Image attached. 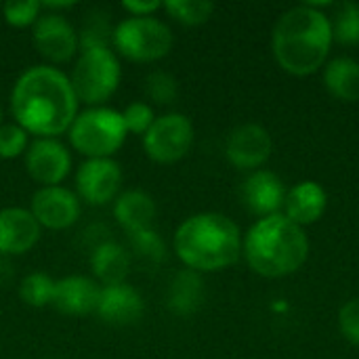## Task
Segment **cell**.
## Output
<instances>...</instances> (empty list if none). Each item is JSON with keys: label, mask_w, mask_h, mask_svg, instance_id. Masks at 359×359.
<instances>
[{"label": "cell", "mask_w": 359, "mask_h": 359, "mask_svg": "<svg viewBox=\"0 0 359 359\" xmlns=\"http://www.w3.org/2000/svg\"><path fill=\"white\" fill-rule=\"evenodd\" d=\"M122 170L111 158L86 160L76 172V191L80 202L90 206H105L120 196Z\"/></svg>", "instance_id": "9c48e42d"}, {"label": "cell", "mask_w": 359, "mask_h": 359, "mask_svg": "<svg viewBox=\"0 0 359 359\" xmlns=\"http://www.w3.org/2000/svg\"><path fill=\"white\" fill-rule=\"evenodd\" d=\"M32 27V42L36 50L50 63H67L80 48L78 32L63 13L44 11Z\"/></svg>", "instance_id": "30bf717a"}, {"label": "cell", "mask_w": 359, "mask_h": 359, "mask_svg": "<svg viewBox=\"0 0 359 359\" xmlns=\"http://www.w3.org/2000/svg\"><path fill=\"white\" fill-rule=\"evenodd\" d=\"M326 206H328V196L324 187L316 181H303L294 185L286 194V202H284L286 217L299 227L316 223L324 215Z\"/></svg>", "instance_id": "ac0fdd59"}, {"label": "cell", "mask_w": 359, "mask_h": 359, "mask_svg": "<svg viewBox=\"0 0 359 359\" xmlns=\"http://www.w3.org/2000/svg\"><path fill=\"white\" fill-rule=\"evenodd\" d=\"M330 44L332 23L309 4L286 11L271 36L278 63L294 76H307L320 69L328 57Z\"/></svg>", "instance_id": "7a4b0ae2"}, {"label": "cell", "mask_w": 359, "mask_h": 359, "mask_svg": "<svg viewBox=\"0 0 359 359\" xmlns=\"http://www.w3.org/2000/svg\"><path fill=\"white\" fill-rule=\"evenodd\" d=\"M111 34H114V27L109 25L107 13H103V11H93V13L84 19L82 29H80V34H78L80 48H82V50H86V48H99V46L111 48Z\"/></svg>", "instance_id": "d4e9b609"}, {"label": "cell", "mask_w": 359, "mask_h": 359, "mask_svg": "<svg viewBox=\"0 0 359 359\" xmlns=\"http://www.w3.org/2000/svg\"><path fill=\"white\" fill-rule=\"evenodd\" d=\"M42 236V227L29 208L8 206L0 210V257L29 252Z\"/></svg>", "instance_id": "4fadbf2b"}, {"label": "cell", "mask_w": 359, "mask_h": 359, "mask_svg": "<svg viewBox=\"0 0 359 359\" xmlns=\"http://www.w3.org/2000/svg\"><path fill=\"white\" fill-rule=\"evenodd\" d=\"M13 271H11V263L6 261V257H0V286H4L11 280Z\"/></svg>", "instance_id": "836d02e7"}, {"label": "cell", "mask_w": 359, "mask_h": 359, "mask_svg": "<svg viewBox=\"0 0 359 359\" xmlns=\"http://www.w3.org/2000/svg\"><path fill=\"white\" fill-rule=\"evenodd\" d=\"M4 21L13 27H27L42 15V4L38 0H8L2 4Z\"/></svg>", "instance_id": "f1b7e54d"}, {"label": "cell", "mask_w": 359, "mask_h": 359, "mask_svg": "<svg viewBox=\"0 0 359 359\" xmlns=\"http://www.w3.org/2000/svg\"><path fill=\"white\" fill-rule=\"evenodd\" d=\"M122 69L116 53L111 48H86L80 53L69 82L78 101L86 103L88 107H101L109 101L118 86H120Z\"/></svg>", "instance_id": "8992f818"}, {"label": "cell", "mask_w": 359, "mask_h": 359, "mask_svg": "<svg viewBox=\"0 0 359 359\" xmlns=\"http://www.w3.org/2000/svg\"><path fill=\"white\" fill-rule=\"evenodd\" d=\"M309 252V242L297 223L286 215H271L250 227L244 240L248 265L265 278H282L294 273Z\"/></svg>", "instance_id": "277c9868"}, {"label": "cell", "mask_w": 359, "mask_h": 359, "mask_svg": "<svg viewBox=\"0 0 359 359\" xmlns=\"http://www.w3.org/2000/svg\"><path fill=\"white\" fill-rule=\"evenodd\" d=\"M114 217L126 233L149 229L156 219V202L141 189L122 191L114 200Z\"/></svg>", "instance_id": "d6986e66"}, {"label": "cell", "mask_w": 359, "mask_h": 359, "mask_svg": "<svg viewBox=\"0 0 359 359\" xmlns=\"http://www.w3.org/2000/svg\"><path fill=\"white\" fill-rule=\"evenodd\" d=\"M162 8L185 25H200L210 19L215 13V4L208 0H166L162 2Z\"/></svg>", "instance_id": "484cf974"}, {"label": "cell", "mask_w": 359, "mask_h": 359, "mask_svg": "<svg viewBox=\"0 0 359 359\" xmlns=\"http://www.w3.org/2000/svg\"><path fill=\"white\" fill-rule=\"evenodd\" d=\"M111 46L128 61L151 63L170 53L172 32L156 17H126L114 27Z\"/></svg>", "instance_id": "52a82bcc"}, {"label": "cell", "mask_w": 359, "mask_h": 359, "mask_svg": "<svg viewBox=\"0 0 359 359\" xmlns=\"http://www.w3.org/2000/svg\"><path fill=\"white\" fill-rule=\"evenodd\" d=\"M25 170L42 187L61 185L72 170V156L57 139H34L25 151Z\"/></svg>", "instance_id": "7c38bea8"}, {"label": "cell", "mask_w": 359, "mask_h": 359, "mask_svg": "<svg viewBox=\"0 0 359 359\" xmlns=\"http://www.w3.org/2000/svg\"><path fill=\"white\" fill-rule=\"evenodd\" d=\"M242 200L250 212L265 219L280 212V208L286 202V189L284 183L278 179V175L269 170H257L244 181Z\"/></svg>", "instance_id": "e0dca14e"}, {"label": "cell", "mask_w": 359, "mask_h": 359, "mask_svg": "<svg viewBox=\"0 0 359 359\" xmlns=\"http://www.w3.org/2000/svg\"><path fill=\"white\" fill-rule=\"evenodd\" d=\"M130 267H133V261H130L126 246L114 240L97 246L90 252V269L103 286L124 284L130 273Z\"/></svg>", "instance_id": "ffe728a7"}, {"label": "cell", "mask_w": 359, "mask_h": 359, "mask_svg": "<svg viewBox=\"0 0 359 359\" xmlns=\"http://www.w3.org/2000/svg\"><path fill=\"white\" fill-rule=\"evenodd\" d=\"M175 252L187 269L219 271L233 265L242 252L238 225L219 212H200L185 219L175 231Z\"/></svg>", "instance_id": "3957f363"}, {"label": "cell", "mask_w": 359, "mask_h": 359, "mask_svg": "<svg viewBox=\"0 0 359 359\" xmlns=\"http://www.w3.org/2000/svg\"><path fill=\"white\" fill-rule=\"evenodd\" d=\"M78 103L69 78L50 65L27 67L11 90L15 124L38 139H55L67 133L78 116Z\"/></svg>", "instance_id": "6da1fadb"}, {"label": "cell", "mask_w": 359, "mask_h": 359, "mask_svg": "<svg viewBox=\"0 0 359 359\" xmlns=\"http://www.w3.org/2000/svg\"><path fill=\"white\" fill-rule=\"evenodd\" d=\"M0 120H2V107H0Z\"/></svg>", "instance_id": "e575fe53"}, {"label": "cell", "mask_w": 359, "mask_h": 359, "mask_svg": "<svg viewBox=\"0 0 359 359\" xmlns=\"http://www.w3.org/2000/svg\"><path fill=\"white\" fill-rule=\"evenodd\" d=\"M143 309L141 294L124 282L101 288L95 316L109 326H130L143 318Z\"/></svg>", "instance_id": "9a60e30c"}, {"label": "cell", "mask_w": 359, "mask_h": 359, "mask_svg": "<svg viewBox=\"0 0 359 359\" xmlns=\"http://www.w3.org/2000/svg\"><path fill=\"white\" fill-rule=\"evenodd\" d=\"M332 40L341 44H359V4L343 2L337 6Z\"/></svg>", "instance_id": "4316f807"}, {"label": "cell", "mask_w": 359, "mask_h": 359, "mask_svg": "<svg viewBox=\"0 0 359 359\" xmlns=\"http://www.w3.org/2000/svg\"><path fill=\"white\" fill-rule=\"evenodd\" d=\"M145 95L149 101L158 103V105H170L177 101L179 97V84L177 78L164 69H156L151 74H147L145 78Z\"/></svg>", "instance_id": "83f0119b"}, {"label": "cell", "mask_w": 359, "mask_h": 359, "mask_svg": "<svg viewBox=\"0 0 359 359\" xmlns=\"http://www.w3.org/2000/svg\"><path fill=\"white\" fill-rule=\"evenodd\" d=\"M204 301V282L198 271L194 269H181L166 292V307L181 318H187L200 309Z\"/></svg>", "instance_id": "44dd1931"}, {"label": "cell", "mask_w": 359, "mask_h": 359, "mask_svg": "<svg viewBox=\"0 0 359 359\" xmlns=\"http://www.w3.org/2000/svg\"><path fill=\"white\" fill-rule=\"evenodd\" d=\"M339 328L347 341L359 345V297L345 303L339 311Z\"/></svg>", "instance_id": "1f68e13d"}, {"label": "cell", "mask_w": 359, "mask_h": 359, "mask_svg": "<svg viewBox=\"0 0 359 359\" xmlns=\"http://www.w3.org/2000/svg\"><path fill=\"white\" fill-rule=\"evenodd\" d=\"M271 137L269 133L259 126V124H244L238 126L229 139H227V158L229 162L240 168V170H250V168H259L261 164H265L271 156Z\"/></svg>", "instance_id": "5bb4252c"}, {"label": "cell", "mask_w": 359, "mask_h": 359, "mask_svg": "<svg viewBox=\"0 0 359 359\" xmlns=\"http://www.w3.org/2000/svg\"><path fill=\"white\" fill-rule=\"evenodd\" d=\"M101 286L86 278V276H67L61 280H55V292H53V307L72 318L95 313L97 301H99Z\"/></svg>", "instance_id": "2e32d148"}, {"label": "cell", "mask_w": 359, "mask_h": 359, "mask_svg": "<svg viewBox=\"0 0 359 359\" xmlns=\"http://www.w3.org/2000/svg\"><path fill=\"white\" fill-rule=\"evenodd\" d=\"M122 8L128 13V17H151L158 8H162L160 0H126L122 2Z\"/></svg>", "instance_id": "d6a6232c"}, {"label": "cell", "mask_w": 359, "mask_h": 359, "mask_svg": "<svg viewBox=\"0 0 359 359\" xmlns=\"http://www.w3.org/2000/svg\"><path fill=\"white\" fill-rule=\"evenodd\" d=\"M124 246L130 255V261L143 271L158 269L166 259V244L154 227L126 233Z\"/></svg>", "instance_id": "7402d4cb"}, {"label": "cell", "mask_w": 359, "mask_h": 359, "mask_svg": "<svg viewBox=\"0 0 359 359\" xmlns=\"http://www.w3.org/2000/svg\"><path fill=\"white\" fill-rule=\"evenodd\" d=\"M194 143V126L183 114H164L154 120L143 135V149L147 158L158 164H175L187 156Z\"/></svg>", "instance_id": "ba28073f"}, {"label": "cell", "mask_w": 359, "mask_h": 359, "mask_svg": "<svg viewBox=\"0 0 359 359\" xmlns=\"http://www.w3.org/2000/svg\"><path fill=\"white\" fill-rule=\"evenodd\" d=\"M53 292H55V280L42 271L27 273L19 282V297L27 307L42 309L53 303Z\"/></svg>", "instance_id": "cb8c5ba5"}, {"label": "cell", "mask_w": 359, "mask_h": 359, "mask_svg": "<svg viewBox=\"0 0 359 359\" xmlns=\"http://www.w3.org/2000/svg\"><path fill=\"white\" fill-rule=\"evenodd\" d=\"M326 88L341 101L359 99V63L349 57H339L324 72Z\"/></svg>", "instance_id": "603a6c76"}, {"label": "cell", "mask_w": 359, "mask_h": 359, "mask_svg": "<svg viewBox=\"0 0 359 359\" xmlns=\"http://www.w3.org/2000/svg\"><path fill=\"white\" fill-rule=\"evenodd\" d=\"M67 135L72 147L88 160L111 158L128 137L122 111L103 105L78 111Z\"/></svg>", "instance_id": "5b68a950"}, {"label": "cell", "mask_w": 359, "mask_h": 359, "mask_svg": "<svg viewBox=\"0 0 359 359\" xmlns=\"http://www.w3.org/2000/svg\"><path fill=\"white\" fill-rule=\"evenodd\" d=\"M29 212L38 221L40 227L53 229V231H63L72 227L82 212V202L78 194L63 185H53V187H40L34 191L32 202H29Z\"/></svg>", "instance_id": "8fae6325"}, {"label": "cell", "mask_w": 359, "mask_h": 359, "mask_svg": "<svg viewBox=\"0 0 359 359\" xmlns=\"http://www.w3.org/2000/svg\"><path fill=\"white\" fill-rule=\"evenodd\" d=\"M122 120L126 126V133L133 135H145L149 130V126L154 124L156 116L149 103L145 101H133L130 105H126V109L122 111Z\"/></svg>", "instance_id": "4dcf8cb0"}, {"label": "cell", "mask_w": 359, "mask_h": 359, "mask_svg": "<svg viewBox=\"0 0 359 359\" xmlns=\"http://www.w3.org/2000/svg\"><path fill=\"white\" fill-rule=\"evenodd\" d=\"M29 147L27 133L19 124H0V160H13Z\"/></svg>", "instance_id": "f546056e"}]
</instances>
